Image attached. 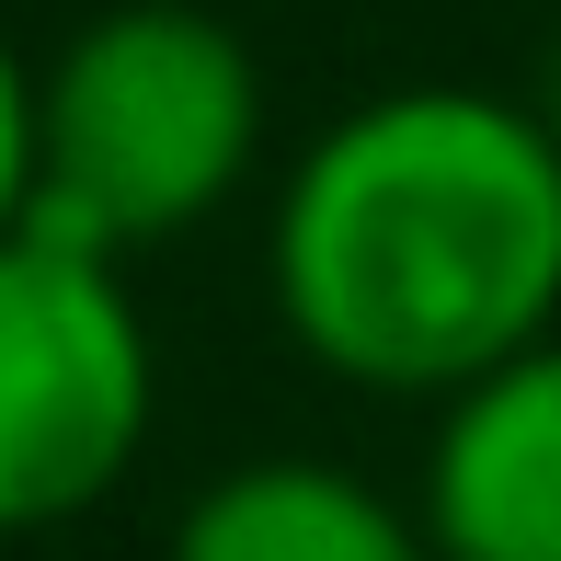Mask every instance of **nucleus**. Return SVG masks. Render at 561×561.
<instances>
[{"instance_id":"f257e3e1","label":"nucleus","mask_w":561,"mask_h":561,"mask_svg":"<svg viewBox=\"0 0 561 561\" xmlns=\"http://www.w3.org/2000/svg\"><path fill=\"white\" fill-rule=\"evenodd\" d=\"M287 344L367 401H447L561 333V138L527 92L401 81L287 161L264 207Z\"/></svg>"},{"instance_id":"f03ea898","label":"nucleus","mask_w":561,"mask_h":561,"mask_svg":"<svg viewBox=\"0 0 561 561\" xmlns=\"http://www.w3.org/2000/svg\"><path fill=\"white\" fill-rule=\"evenodd\" d=\"M264 172V58L195 0H115L35 69V218L92 252L207 229Z\"/></svg>"},{"instance_id":"7ed1b4c3","label":"nucleus","mask_w":561,"mask_h":561,"mask_svg":"<svg viewBox=\"0 0 561 561\" xmlns=\"http://www.w3.org/2000/svg\"><path fill=\"white\" fill-rule=\"evenodd\" d=\"M161 424V344L115 252L46 218L0 229V539L69 527L138 470Z\"/></svg>"},{"instance_id":"20e7f679","label":"nucleus","mask_w":561,"mask_h":561,"mask_svg":"<svg viewBox=\"0 0 561 561\" xmlns=\"http://www.w3.org/2000/svg\"><path fill=\"white\" fill-rule=\"evenodd\" d=\"M413 516L436 561H561V333L436 401Z\"/></svg>"},{"instance_id":"39448f33","label":"nucleus","mask_w":561,"mask_h":561,"mask_svg":"<svg viewBox=\"0 0 561 561\" xmlns=\"http://www.w3.org/2000/svg\"><path fill=\"white\" fill-rule=\"evenodd\" d=\"M161 561H436V539L344 458H241L172 516Z\"/></svg>"},{"instance_id":"423d86ee","label":"nucleus","mask_w":561,"mask_h":561,"mask_svg":"<svg viewBox=\"0 0 561 561\" xmlns=\"http://www.w3.org/2000/svg\"><path fill=\"white\" fill-rule=\"evenodd\" d=\"M35 218V58L0 35V229Z\"/></svg>"},{"instance_id":"0eeeda50","label":"nucleus","mask_w":561,"mask_h":561,"mask_svg":"<svg viewBox=\"0 0 561 561\" xmlns=\"http://www.w3.org/2000/svg\"><path fill=\"white\" fill-rule=\"evenodd\" d=\"M527 104H539V126L561 138V12H550V35H539V69H527Z\"/></svg>"}]
</instances>
